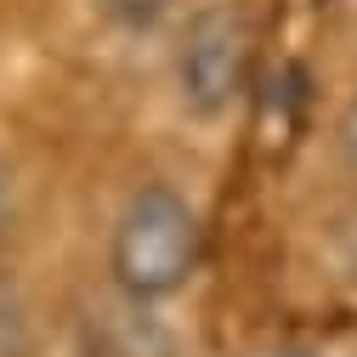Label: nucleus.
I'll return each instance as SVG.
<instances>
[{
  "instance_id": "obj_1",
  "label": "nucleus",
  "mask_w": 357,
  "mask_h": 357,
  "mask_svg": "<svg viewBox=\"0 0 357 357\" xmlns=\"http://www.w3.org/2000/svg\"><path fill=\"white\" fill-rule=\"evenodd\" d=\"M199 244H204L199 210L182 193L165 188V182L137 188L114 221V250H108L114 289L137 295V301L176 295L199 266Z\"/></svg>"
},
{
  "instance_id": "obj_2",
  "label": "nucleus",
  "mask_w": 357,
  "mask_h": 357,
  "mask_svg": "<svg viewBox=\"0 0 357 357\" xmlns=\"http://www.w3.org/2000/svg\"><path fill=\"white\" fill-rule=\"evenodd\" d=\"M255 46L261 29L255 12L244 0H215V6L193 12L182 29V46H176V85H182V102L199 119L227 114L255 74Z\"/></svg>"
},
{
  "instance_id": "obj_3",
  "label": "nucleus",
  "mask_w": 357,
  "mask_h": 357,
  "mask_svg": "<svg viewBox=\"0 0 357 357\" xmlns=\"http://www.w3.org/2000/svg\"><path fill=\"white\" fill-rule=\"evenodd\" d=\"M79 351L85 357H182L153 301H137L125 289H108L79 306Z\"/></svg>"
},
{
  "instance_id": "obj_4",
  "label": "nucleus",
  "mask_w": 357,
  "mask_h": 357,
  "mask_svg": "<svg viewBox=\"0 0 357 357\" xmlns=\"http://www.w3.org/2000/svg\"><path fill=\"white\" fill-rule=\"evenodd\" d=\"M0 357H34V324L29 301L12 278H0Z\"/></svg>"
},
{
  "instance_id": "obj_5",
  "label": "nucleus",
  "mask_w": 357,
  "mask_h": 357,
  "mask_svg": "<svg viewBox=\"0 0 357 357\" xmlns=\"http://www.w3.org/2000/svg\"><path fill=\"white\" fill-rule=\"evenodd\" d=\"M97 12L114 23V29H153V23H165L170 12H176V0H97Z\"/></svg>"
},
{
  "instance_id": "obj_6",
  "label": "nucleus",
  "mask_w": 357,
  "mask_h": 357,
  "mask_svg": "<svg viewBox=\"0 0 357 357\" xmlns=\"http://www.w3.org/2000/svg\"><path fill=\"white\" fill-rule=\"evenodd\" d=\"M340 148H346V165L357 170V102H351L346 119H340Z\"/></svg>"
},
{
  "instance_id": "obj_7",
  "label": "nucleus",
  "mask_w": 357,
  "mask_h": 357,
  "mask_svg": "<svg viewBox=\"0 0 357 357\" xmlns=\"http://www.w3.org/2000/svg\"><path fill=\"white\" fill-rule=\"evenodd\" d=\"M6 233H12V176L0 165V244H6Z\"/></svg>"
}]
</instances>
